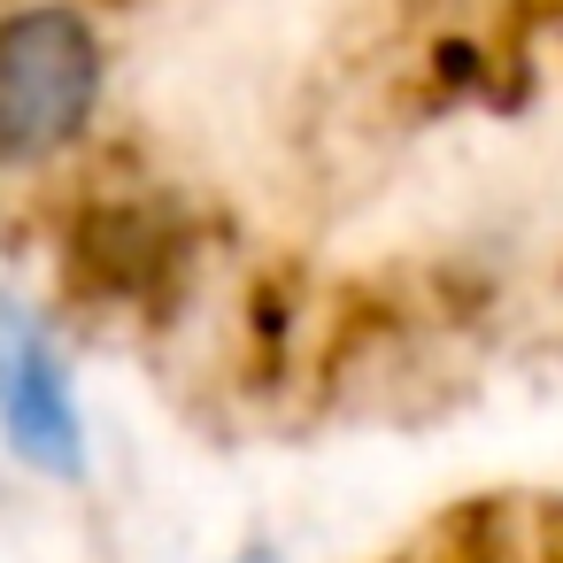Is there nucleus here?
Masks as SVG:
<instances>
[{"label": "nucleus", "mask_w": 563, "mask_h": 563, "mask_svg": "<svg viewBox=\"0 0 563 563\" xmlns=\"http://www.w3.org/2000/svg\"><path fill=\"white\" fill-rule=\"evenodd\" d=\"M0 432H9V448L47 478L86 471V424H78L63 355H55L47 324L24 301H0Z\"/></svg>", "instance_id": "nucleus-2"}, {"label": "nucleus", "mask_w": 563, "mask_h": 563, "mask_svg": "<svg viewBox=\"0 0 563 563\" xmlns=\"http://www.w3.org/2000/svg\"><path fill=\"white\" fill-rule=\"evenodd\" d=\"M101 40L78 9L0 16V163H47L93 124Z\"/></svg>", "instance_id": "nucleus-1"}, {"label": "nucleus", "mask_w": 563, "mask_h": 563, "mask_svg": "<svg viewBox=\"0 0 563 563\" xmlns=\"http://www.w3.org/2000/svg\"><path fill=\"white\" fill-rule=\"evenodd\" d=\"M240 563H278V555H271V548H247V555H240Z\"/></svg>", "instance_id": "nucleus-3"}]
</instances>
